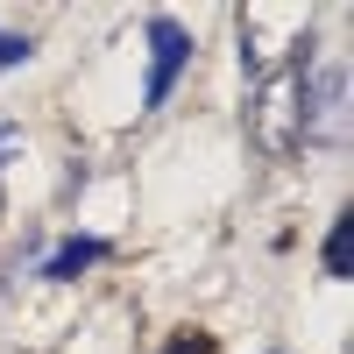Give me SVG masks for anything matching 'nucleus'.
I'll return each mask as SVG.
<instances>
[{
    "mask_svg": "<svg viewBox=\"0 0 354 354\" xmlns=\"http://www.w3.org/2000/svg\"><path fill=\"white\" fill-rule=\"evenodd\" d=\"M347 135V71H305L298 93V142H340Z\"/></svg>",
    "mask_w": 354,
    "mask_h": 354,
    "instance_id": "nucleus-1",
    "label": "nucleus"
},
{
    "mask_svg": "<svg viewBox=\"0 0 354 354\" xmlns=\"http://www.w3.org/2000/svg\"><path fill=\"white\" fill-rule=\"evenodd\" d=\"M185 64H192V28L170 21V15H149V85H142V106L149 113L170 100V85L185 78Z\"/></svg>",
    "mask_w": 354,
    "mask_h": 354,
    "instance_id": "nucleus-2",
    "label": "nucleus"
},
{
    "mask_svg": "<svg viewBox=\"0 0 354 354\" xmlns=\"http://www.w3.org/2000/svg\"><path fill=\"white\" fill-rule=\"evenodd\" d=\"M298 93H305V71H298V64L262 85V149L283 156L290 142H298Z\"/></svg>",
    "mask_w": 354,
    "mask_h": 354,
    "instance_id": "nucleus-3",
    "label": "nucleus"
},
{
    "mask_svg": "<svg viewBox=\"0 0 354 354\" xmlns=\"http://www.w3.org/2000/svg\"><path fill=\"white\" fill-rule=\"evenodd\" d=\"M100 255H106V248H100V241H85V234H78V241H64V248H57V255L43 262V277H50V283H71L78 270H93Z\"/></svg>",
    "mask_w": 354,
    "mask_h": 354,
    "instance_id": "nucleus-4",
    "label": "nucleus"
},
{
    "mask_svg": "<svg viewBox=\"0 0 354 354\" xmlns=\"http://www.w3.org/2000/svg\"><path fill=\"white\" fill-rule=\"evenodd\" d=\"M326 277H354V213H340L326 234Z\"/></svg>",
    "mask_w": 354,
    "mask_h": 354,
    "instance_id": "nucleus-5",
    "label": "nucleus"
},
{
    "mask_svg": "<svg viewBox=\"0 0 354 354\" xmlns=\"http://www.w3.org/2000/svg\"><path fill=\"white\" fill-rule=\"evenodd\" d=\"M28 57H36V43H28V36H15V28H0V71L28 64Z\"/></svg>",
    "mask_w": 354,
    "mask_h": 354,
    "instance_id": "nucleus-6",
    "label": "nucleus"
},
{
    "mask_svg": "<svg viewBox=\"0 0 354 354\" xmlns=\"http://www.w3.org/2000/svg\"><path fill=\"white\" fill-rule=\"evenodd\" d=\"M170 354H192V347H170Z\"/></svg>",
    "mask_w": 354,
    "mask_h": 354,
    "instance_id": "nucleus-7",
    "label": "nucleus"
}]
</instances>
